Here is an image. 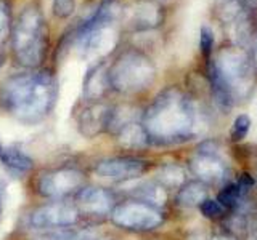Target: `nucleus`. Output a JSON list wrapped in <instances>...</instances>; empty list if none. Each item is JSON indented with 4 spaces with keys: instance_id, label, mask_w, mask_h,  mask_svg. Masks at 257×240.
Segmentation results:
<instances>
[{
    "instance_id": "1",
    "label": "nucleus",
    "mask_w": 257,
    "mask_h": 240,
    "mask_svg": "<svg viewBox=\"0 0 257 240\" xmlns=\"http://www.w3.org/2000/svg\"><path fill=\"white\" fill-rule=\"evenodd\" d=\"M142 124L150 142L177 144L195 138L203 126V114L196 101L175 86L161 92L143 112Z\"/></svg>"
},
{
    "instance_id": "2",
    "label": "nucleus",
    "mask_w": 257,
    "mask_h": 240,
    "mask_svg": "<svg viewBox=\"0 0 257 240\" xmlns=\"http://www.w3.org/2000/svg\"><path fill=\"white\" fill-rule=\"evenodd\" d=\"M58 84L52 70L20 72L0 85V108L23 124L34 125L55 108Z\"/></svg>"
},
{
    "instance_id": "3",
    "label": "nucleus",
    "mask_w": 257,
    "mask_h": 240,
    "mask_svg": "<svg viewBox=\"0 0 257 240\" xmlns=\"http://www.w3.org/2000/svg\"><path fill=\"white\" fill-rule=\"evenodd\" d=\"M12 50L15 61L26 69H37L45 61L48 52V28L37 4L24 6L13 24Z\"/></svg>"
},
{
    "instance_id": "4",
    "label": "nucleus",
    "mask_w": 257,
    "mask_h": 240,
    "mask_svg": "<svg viewBox=\"0 0 257 240\" xmlns=\"http://www.w3.org/2000/svg\"><path fill=\"white\" fill-rule=\"evenodd\" d=\"M108 76L112 90L122 94H137L153 85L156 66L143 52L127 48L108 68Z\"/></svg>"
},
{
    "instance_id": "5",
    "label": "nucleus",
    "mask_w": 257,
    "mask_h": 240,
    "mask_svg": "<svg viewBox=\"0 0 257 240\" xmlns=\"http://www.w3.org/2000/svg\"><path fill=\"white\" fill-rule=\"evenodd\" d=\"M219 77L228 86L233 100L243 101L249 98L254 88V66L249 56L241 46H225L209 61Z\"/></svg>"
},
{
    "instance_id": "6",
    "label": "nucleus",
    "mask_w": 257,
    "mask_h": 240,
    "mask_svg": "<svg viewBox=\"0 0 257 240\" xmlns=\"http://www.w3.org/2000/svg\"><path fill=\"white\" fill-rule=\"evenodd\" d=\"M85 186V174L76 166H58L40 173L37 180L39 194L50 200H66Z\"/></svg>"
},
{
    "instance_id": "7",
    "label": "nucleus",
    "mask_w": 257,
    "mask_h": 240,
    "mask_svg": "<svg viewBox=\"0 0 257 240\" xmlns=\"http://www.w3.org/2000/svg\"><path fill=\"white\" fill-rule=\"evenodd\" d=\"M80 220V212L76 204L66 200H53L50 204L34 208L26 218V226L36 230H55L76 226Z\"/></svg>"
},
{
    "instance_id": "8",
    "label": "nucleus",
    "mask_w": 257,
    "mask_h": 240,
    "mask_svg": "<svg viewBox=\"0 0 257 240\" xmlns=\"http://www.w3.org/2000/svg\"><path fill=\"white\" fill-rule=\"evenodd\" d=\"M109 216L112 224H116L117 228L137 232L156 229L163 224L164 220L159 208L145 202H139V200L116 205Z\"/></svg>"
},
{
    "instance_id": "9",
    "label": "nucleus",
    "mask_w": 257,
    "mask_h": 240,
    "mask_svg": "<svg viewBox=\"0 0 257 240\" xmlns=\"http://www.w3.org/2000/svg\"><path fill=\"white\" fill-rule=\"evenodd\" d=\"M122 21L134 32L153 30L163 24L164 10L158 0H135L122 10Z\"/></svg>"
},
{
    "instance_id": "10",
    "label": "nucleus",
    "mask_w": 257,
    "mask_h": 240,
    "mask_svg": "<svg viewBox=\"0 0 257 240\" xmlns=\"http://www.w3.org/2000/svg\"><path fill=\"white\" fill-rule=\"evenodd\" d=\"M150 162L139 157H111L95 165V173L112 182H125L142 176L148 170Z\"/></svg>"
},
{
    "instance_id": "11",
    "label": "nucleus",
    "mask_w": 257,
    "mask_h": 240,
    "mask_svg": "<svg viewBox=\"0 0 257 240\" xmlns=\"http://www.w3.org/2000/svg\"><path fill=\"white\" fill-rule=\"evenodd\" d=\"M74 197L80 214L85 213L90 216H104L111 214L116 206L114 196L108 189L98 186H84Z\"/></svg>"
},
{
    "instance_id": "12",
    "label": "nucleus",
    "mask_w": 257,
    "mask_h": 240,
    "mask_svg": "<svg viewBox=\"0 0 257 240\" xmlns=\"http://www.w3.org/2000/svg\"><path fill=\"white\" fill-rule=\"evenodd\" d=\"M111 108L103 101H93L85 106L77 116V130L85 138H95L108 132Z\"/></svg>"
},
{
    "instance_id": "13",
    "label": "nucleus",
    "mask_w": 257,
    "mask_h": 240,
    "mask_svg": "<svg viewBox=\"0 0 257 240\" xmlns=\"http://www.w3.org/2000/svg\"><path fill=\"white\" fill-rule=\"evenodd\" d=\"M111 88L109 84V76H108V68L104 66V62H95L93 66L88 69L87 76L84 78V88H82V96L87 101H101V98L108 93Z\"/></svg>"
},
{
    "instance_id": "14",
    "label": "nucleus",
    "mask_w": 257,
    "mask_h": 240,
    "mask_svg": "<svg viewBox=\"0 0 257 240\" xmlns=\"http://www.w3.org/2000/svg\"><path fill=\"white\" fill-rule=\"evenodd\" d=\"M190 168L204 184L219 182L225 178L223 162L217 156H212V154H201V152H198V154L191 158Z\"/></svg>"
},
{
    "instance_id": "15",
    "label": "nucleus",
    "mask_w": 257,
    "mask_h": 240,
    "mask_svg": "<svg viewBox=\"0 0 257 240\" xmlns=\"http://www.w3.org/2000/svg\"><path fill=\"white\" fill-rule=\"evenodd\" d=\"M0 162L13 173H29L34 168V158L18 146H7L0 152Z\"/></svg>"
},
{
    "instance_id": "16",
    "label": "nucleus",
    "mask_w": 257,
    "mask_h": 240,
    "mask_svg": "<svg viewBox=\"0 0 257 240\" xmlns=\"http://www.w3.org/2000/svg\"><path fill=\"white\" fill-rule=\"evenodd\" d=\"M116 138H117V142L120 144V146H122L124 149H128V150L143 149L150 144L148 133H147V130H145L142 120H137V122L125 125L122 130L116 134Z\"/></svg>"
},
{
    "instance_id": "17",
    "label": "nucleus",
    "mask_w": 257,
    "mask_h": 240,
    "mask_svg": "<svg viewBox=\"0 0 257 240\" xmlns=\"http://www.w3.org/2000/svg\"><path fill=\"white\" fill-rule=\"evenodd\" d=\"M207 198V189L203 181L185 182L177 192V204L185 208L199 206Z\"/></svg>"
},
{
    "instance_id": "18",
    "label": "nucleus",
    "mask_w": 257,
    "mask_h": 240,
    "mask_svg": "<svg viewBox=\"0 0 257 240\" xmlns=\"http://www.w3.org/2000/svg\"><path fill=\"white\" fill-rule=\"evenodd\" d=\"M134 196L139 202H145L159 208L167 202V189L159 182H142L134 189Z\"/></svg>"
},
{
    "instance_id": "19",
    "label": "nucleus",
    "mask_w": 257,
    "mask_h": 240,
    "mask_svg": "<svg viewBox=\"0 0 257 240\" xmlns=\"http://www.w3.org/2000/svg\"><path fill=\"white\" fill-rule=\"evenodd\" d=\"M137 120H140V116H139V109H135L134 106L120 104V106L111 108L109 122H108V133L116 136L125 125L137 122Z\"/></svg>"
},
{
    "instance_id": "20",
    "label": "nucleus",
    "mask_w": 257,
    "mask_h": 240,
    "mask_svg": "<svg viewBox=\"0 0 257 240\" xmlns=\"http://www.w3.org/2000/svg\"><path fill=\"white\" fill-rule=\"evenodd\" d=\"M219 202L225 206L230 208V210H243L244 202H246V190L239 186L238 182H231L227 184L219 194Z\"/></svg>"
},
{
    "instance_id": "21",
    "label": "nucleus",
    "mask_w": 257,
    "mask_h": 240,
    "mask_svg": "<svg viewBox=\"0 0 257 240\" xmlns=\"http://www.w3.org/2000/svg\"><path fill=\"white\" fill-rule=\"evenodd\" d=\"M158 180L159 184H163L166 189H174V188L180 189L185 184V172L177 164H167L159 168Z\"/></svg>"
},
{
    "instance_id": "22",
    "label": "nucleus",
    "mask_w": 257,
    "mask_h": 240,
    "mask_svg": "<svg viewBox=\"0 0 257 240\" xmlns=\"http://www.w3.org/2000/svg\"><path fill=\"white\" fill-rule=\"evenodd\" d=\"M13 20H12V6L7 0H0V48L12 38Z\"/></svg>"
},
{
    "instance_id": "23",
    "label": "nucleus",
    "mask_w": 257,
    "mask_h": 240,
    "mask_svg": "<svg viewBox=\"0 0 257 240\" xmlns=\"http://www.w3.org/2000/svg\"><path fill=\"white\" fill-rule=\"evenodd\" d=\"M249 128H251V118H249L246 114H239L235 122L231 125V130H230V138L231 141H243L246 136H247V132Z\"/></svg>"
},
{
    "instance_id": "24",
    "label": "nucleus",
    "mask_w": 257,
    "mask_h": 240,
    "mask_svg": "<svg viewBox=\"0 0 257 240\" xmlns=\"http://www.w3.org/2000/svg\"><path fill=\"white\" fill-rule=\"evenodd\" d=\"M199 210L206 216V218L217 220V218H222V216L225 214V212H227V208H225L219 200L206 198L204 202L199 205Z\"/></svg>"
},
{
    "instance_id": "25",
    "label": "nucleus",
    "mask_w": 257,
    "mask_h": 240,
    "mask_svg": "<svg viewBox=\"0 0 257 240\" xmlns=\"http://www.w3.org/2000/svg\"><path fill=\"white\" fill-rule=\"evenodd\" d=\"M53 14L60 20H66L76 10V0H52Z\"/></svg>"
},
{
    "instance_id": "26",
    "label": "nucleus",
    "mask_w": 257,
    "mask_h": 240,
    "mask_svg": "<svg viewBox=\"0 0 257 240\" xmlns=\"http://www.w3.org/2000/svg\"><path fill=\"white\" fill-rule=\"evenodd\" d=\"M214 30L209 28V26H203L199 29V50L203 53L206 58L209 54L212 53L214 50Z\"/></svg>"
},
{
    "instance_id": "27",
    "label": "nucleus",
    "mask_w": 257,
    "mask_h": 240,
    "mask_svg": "<svg viewBox=\"0 0 257 240\" xmlns=\"http://www.w3.org/2000/svg\"><path fill=\"white\" fill-rule=\"evenodd\" d=\"M251 61H252V66L257 72V30H255V34H254V40H252V50H251Z\"/></svg>"
},
{
    "instance_id": "28",
    "label": "nucleus",
    "mask_w": 257,
    "mask_h": 240,
    "mask_svg": "<svg viewBox=\"0 0 257 240\" xmlns=\"http://www.w3.org/2000/svg\"><path fill=\"white\" fill-rule=\"evenodd\" d=\"M187 240H209V237L204 230H193L188 234Z\"/></svg>"
},
{
    "instance_id": "29",
    "label": "nucleus",
    "mask_w": 257,
    "mask_h": 240,
    "mask_svg": "<svg viewBox=\"0 0 257 240\" xmlns=\"http://www.w3.org/2000/svg\"><path fill=\"white\" fill-rule=\"evenodd\" d=\"M5 186L4 182H0V220H2V214H4V208H5Z\"/></svg>"
},
{
    "instance_id": "30",
    "label": "nucleus",
    "mask_w": 257,
    "mask_h": 240,
    "mask_svg": "<svg viewBox=\"0 0 257 240\" xmlns=\"http://www.w3.org/2000/svg\"><path fill=\"white\" fill-rule=\"evenodd\" d=\"M209 240H236V238H235V236L228 234V232H223V234H215L212 238H209Z\"/></svg>"
},
{
    "instance_id": "31",
    "label": "nucleus",
    "mask_w": 257,
    "mask_h": 240,
    "mask_svg": "<svg viewBox=\"0 0 257 240\" xmlns=\"http://www.w3.org/2000/svg\"><path fill=\"white\" fill-rule=\"evenodd\" d=\"M246 240H257V236H254V234H252L251 237H249V238H246Z\"/></svg>"
},
{
    "instance_id": "32",
    "label": "nucleus",
    "mask_w": 257,
    "mask_h": 240,
    "mask_svg": "<svg viewBox=\"0 0 257 240\" xmlns=\"http://www.w3.org/2000/svg\"><path fill=\"white\" fill-rule=\"evenodd\" d=\"M2 149H4V146H2V142H0V152H2Z\"/></svg>"
},
{
    "instance_id": "33",
    "label": "nucleus",
    "mask_w": 257,
    "mask_h": 240,
    "mask_svg": "<svg viewBox=\"0 0 257 240\" xmlns=\"http://www.w3.org/2000/svg\"><path fill=\"white\" fill-rule=\"evenodd\" d=\"M0 68H2V56H0Z\"/></svg>"
}]
</instances>
